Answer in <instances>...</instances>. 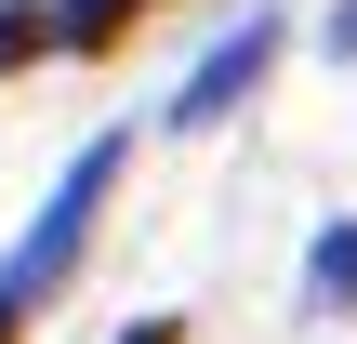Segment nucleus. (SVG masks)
I'll list each match as a JSON object with an SVG mask.
<instances>
[{"label":"nucleus","instance_id":"f257e3e1","mask_svg":"<svg viewBox=\"0 0 357 344\" xmlns=\"http://www.w3.org/2000/svg\"><path fill=\"white\" fill-rule=\"evenodd\" d=\"M106 172H119V133L66 159V186L40 199V239H26V252L0 265V305H13V318H26L40 292H66V265H79V239H93V212H106Z\"/></svg>","mask_w":357,"mask_h":344},{"label":"nucleus","instance_id":"0eeeda50","mask_svg":"<svg viewBox=\"0 0 357 344\" xmlns=\"http://www.w3.org/2000/svg\"><path fill=\"white\" fill-rule=\"evenodd\" d=\"M0 344H13V305H0Z\"/></svg>","mask_w":357,"mask_h":344},{"label":"nucleus","instance_id":"423d86ee","mask_svg":"<svg viewBox=\"0 0 357 344\" xmlns=\"http://www.w3.org/2000/svg\"><path fill=\"white\" fill-rule=\"evenodd\" d=\"M119 344H185V318H132V331H119Z\"/></svg>","mask_w":357,"mask_h":344},{"label":"nucleus","instance_id":"20e7f679","mask_svg":"<svg viewBox=\"0 0 357 344\" xmlns=\"http://www.w3.org/2000/svg\"><path fill=\"white\" fill-rule=\"evenodd\" d=\"M305 292H318V305H357V225H318V252H305Z\"/></svg>","mask_w":357,"mask_h":344},{"label":"nucleus","instance_id":"39448f33","mask_svg":"<svg viewBox=\"0 0 357 344\" xmlns=\"http://www.w3.org/2000/svg\"><path fill=\"white\" fill-rule=\"evenodd\" d=\"M26 53H53V0H0V80H13Z\"/></svg>","mask_w":357,"mask_h":344},{"label":"nucleus","instance_id":"7ed1b4c3","mask_svg":"<svg viewBox=\"0 0 357 344\" xmlns=\"http://www.w3.org/2000/svg\"><path fill=\"white\" fill-rule=\"evenodd\" d=\"M132 13H146V0H53V40H66V53H106Z\"/></svg>","mask_w":357,"mask_h":344},{"label":"nucleus","instance_id":"f03ea898","mask_svg":"<svg viewBox=\"0 0 357 344\" xmlns=\"http://www.w3.org/2000/svg\"><path fill=\"white\" fill-rule=\"evenodd\" d=\"M265 66H278V27H265V13H238V40H212V53L185 66V93H172V133H212V119H225V106L265 80Z\"/></svg>","mask_w":357,"mask_h":344}]
</instances>
